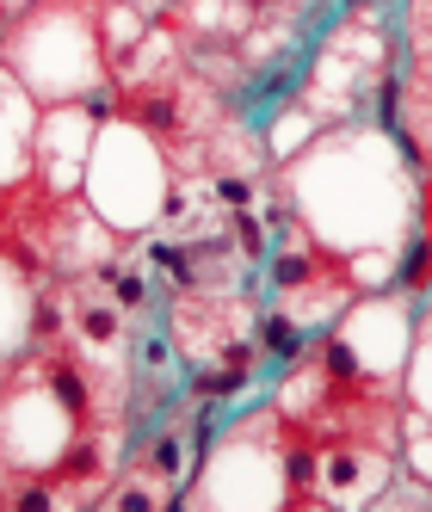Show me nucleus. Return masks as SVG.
I'll return each mask as SVG.
<instances>
[{
	"label": "nucleus",
	"instance_id": "20e7f679",
	"mask_svg": "<svg viewBox=\"0 0 432 512\" xmlns=\"http://www.w3.org/2000/svg\"><path fill=\"white\" fill-rule=\"evenodd\" d=\"M260 297H266V309H278L284 321H297L315 340V334H328L365 290H358L346 253H334L328 241H315L297 216H278L272 247L260 260Z\"/></svg>",
	"mask_w": 432,
	"mask_h": 512
},
{
	"label": "nucleus",
	"instance_id": "9d476101",
	"mask_svg": "<svg viewBox=\"0 0 432 512\" xmlns=\"http://www.w3.org/2000/svg\"><path fill=\"white\" fill-rule=\"evenodd\" d=\"M402 401H408V414L432 420V309L414 315V346L402 364Z\"/></svg>",
	"mask_w": 432,
	"mask_h": 512
},
{
	"label": "nucleus",
	"instance_id": "f257e3e1",
	"mask_svg": "<svg viewBox=\"0 0 432 512\" xmlns=\"http://www.w3.org/2000/svg\"><path fill=\"white\" fill-rule=\"evenodd\" d=\"M0 62L19 75V87L38 105H93L99 118L118 112L112 62L99 38V0H38L13 13Z\"/></svg>",
	"mask_w": 432,
	"mask_h": 512
},
{
	"label": "nucleus",
	"instance_id": "39448f33",
	"mask_svg": "<svg viewBox=\"0 0 432 512\" xmlns=\"http://www.w3.org/2000/svg\"><path fill=\"white\" fill-rule=\"evenodd\" d=\"M75 432H81V420L62 408V395L44 383V371L25 352L0 377V463L50 475L68 457V445H75Z\"/></svg>",
	"mask_w": 432,
	"mask_h": 512
},
{
	"label": "nucleus",
	"instance_id": "ddd939ff",
	"mask_svg": "<svg viewBox=\"0 0 432 512\" xmlns=\"http://www.w3.org/2000/svg\"><path fill=\"white\" fill-rule=\"evenodd\" d=\"M7 25H13V13H7V7H0V50H7Z\"/></svg>",
	"mask_w": 432,
	"mask_h": 512
},
{
	"label": "nucleus",
	"instance_id": "0eeeda50",
	"mask_svg": "<svg viewBox=\"0 0 432 512\" xmlns=\"http://www.w3.org/2000/svg\"><path fill=\"white\" fill-rule=\"evenodd\" d=\"M99 112L81 99V105H44L38 118V149H31V179L56 198H75L81 179H87V161H93V136H99Z\"/></svg>",
	"mask_w": 432,
	"mask_h": 512
},
{
	"label": "nucleus",
	"instance_id": "423d86ee",
	"mask_svg": "<svg viewBox=\"0 0 432 512\" xmlns=\"http://www.w3.org/2000/svg\"><path fill=\"white\" fill-rule=\"evenodd\" d=\"M395 445H377V438L358 432H321L315 451V500L321 506H371L395 488Z\"/></svg>",
	"mask_w": 432,
	"mask_h": 512
},
{
	"label": "nucleus",
	"instance_id": "f8f14e48",
	"mask_svg": "<svg viewBox=\"0 0 432 512\" xmlns=\"http://www.w3.org/2000/svg\"><path fill=\"white\" fill-rule=\"evenodd\" d=\"M0 7H7V13H25V7H38V0H0Z\"/></svg>",
	"mask_w": 432,
	"mask_h": 512
},
{
	"label": "nucleus",
	"instance_id": "7ed1b4c3",
	"mask_svg": "<svg viewBox=\"0 0 432 512\" xmlns=\"http://www.w3.org/2000/svg\"><path fill=\"white\" fill-rule=\"evenodd\" d=\"M167 186H173V161L167 149L142 130L136 118L112 112L93 136V161H87V179H81V198L112 223L124 241H142L155 223H161V204H167Z\"/></svg>",
	"mask_w": 432,
	"mask_h": 512
},
{
	"label": "nucleus",
	"instance_id": "f03ea898",
	"mask_svg": "<svg viewBox=\"0 0 432 512\" xmlns=\"http://www.w3.org/2000/svg\"><path fill=\"white\" fill-rule=\"evenodd\" d=\"M377 99L383 124L395 118V75H389V31L383 19H371L365 7L340 13L303 68V87H297V105L315 118V124H352L365 118V105Z\"/></svg>",
	"mask_w": 432,
	"mask_h": 512
},
{
	"label": "nucleus",
	"instance_id": "9b49d317",
	"mask_svg": "<svg viewBox=\"0 0 432 512\" xmlns=\"http://www.w3.org/2000/svg\"><path fill=\"white\" fill-rule=\"evenodd\" d=\"M395 469H402L420 494H432V420L402 414V445H395Z\"/></svg>",
	"mask_w": 432,
	"mask_h": 512
},
{
	"label": "nucleus",
	"instance_id": "1a4fd4ad",
	"mask_svg": "<svg viewBox=\"0 0 432 512\" xmlns=\"http://www.w3.org/2000/svg\"><path fill=\"white\" fill-rule=\"evenodd\" d=\"M38 284L25 266H13L7 253H0V377L13 371V364L31 352V315H38Z\"/></svg>",
	"mask_w": 432,
	"mask_h": 512
},
{
	"label": "nucleus",
	"instance_id": "6e6552de",
	"mask_svg": "<svg viewBox=\"0 0 432 512\" xmlns=\"http://www.w3.org/2000/svg\"><path fill=\"white\" fill-rule=\"evenodd\" d=\"M38 118L44 105L19 87V75L0 62V186L31 179V149H38Z\"/></svg>",
	"mask_w": 432,
	"mask_h": 512
}]
</instances>
